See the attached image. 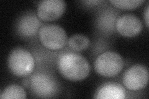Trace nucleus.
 <instances>
[{"mask_svg":"<svg viewBox=\"0 0 149 99\" xmlns=\"http://www.w3.org/2000/svg\"><path fill=\"white\" fill-rule=\"evenodd\" d=\"M60 74L71 81H81L90 74V65L82 55L67 52L60 55L57 64Z\"/></svg>","mask_w":149,"mask_h":99,"instance_id":"f257e3e1","label":"nucleus"},{"mask_svg":"<svg viewBox=\"0 0 149 99\" xmlns=\"http://www.w3.org/2000/svg\"><path fill=\"white\" fill-rule=\"evenodd\" d=\"M8 65L11 72L18 77L30 75L34 69L35 61L29 51L22 48H16L9 53Z\"/></svg>","mask_w":149,"mask_h":99,"instance_id":"f03ea898","label":"nucleus"},{"mask_svg":"<svg viewBox=\"0 0 149 99\" xmlns=\"http://www.w3.org/2000/svg\"><path fill=\"white\" fill-rule=\"evenodd\" d=\"M39 38L43 46L51 50L61 49L68 43L67 34L63 28L52 24L40 27Z\"/></svg>","mask_w":149,"mask_h":99,"instance_id":"7ed1b4c3","label":"nucleus"},{"mask_svg":"<svg viewBox=\"0 0 149 99\" xmlns=\"http://www.w3.org/2000/svg\"><path fill=\"white\" fill-rule=\"evenodd\" d=\"M124 65V60L120 55L108 51L97 56L95 62V69L101 76L113 77L123 70Z\"/></svg>","mask_w":149,"mask_h":99,"instance_id":"20e7f679","label":"nucleus"},{"mask_svg":"<svg viewBox=\"0 0 149 99\" xmlns=\"http://www.w3.org/2000/svg\"><path fill=\"white\" fill-rule=\"evenodd\" d=\"M29 87L36 96L41 98L54 96L58 91V84L51 75L45 73H37L29 80Z\"/></svg>","mask_w":149,"mask_h":99,"instance_id":"39448f33","label":"nucleus"},{"mask_svg":"<svg viewBox=\"0 0 149 99\" xmlns=\"http://www.w3.org/2000/svg\"><path fill=\"white\" fill-rule=\"evenodd\" d=\"M148 81V71L145 66L135 64L124 73L123 82L129 91H137L145 87Z\"/></svg>","mask_w":149,"mask_h":99,"instance_id":"423d86ee","label":"nucleus"},{"mask_svg":"<svg viewBox=\"0 0 149 99\" xmlns=\"http://www.w3.org/2000/svg\"><path fill=\"white\" fill-rule=\"evenodd\" d=\"M67 4L63 0H44L39 3L37 15L40 20L53 21L62 16Z\"/></svg>","mask_w":149,"mask_h":99,"instance_id":"0eeeda50","label":"nucleus"},{"mask_svg":"<svg viewBox=\"0 0 149 99\" xmlns=\"http://www.w3.org/2000/svg\"><path fill=\"white\" fill-rule=\"evenodd\" d=\"M116 30L124 37H132L138 35L142 29V23L139 17L132 14L119 17L115 24Z\"/></svg>","mask_w":149,"mask_h":99,"instance_id":"6e6552de","label":"nucleus"},{"mask_svg":"<svg viewBox=\"0 0 149 99\" xmlns=\"http://www.w3.org/2000/svg\"><path fill=\"white\" fill-rule=\"evenodd\" d=\"M41 22L34 14L22 16L17 24V30L21 36L31 38L36 35L40 28Z\"/></svg>","mask_w":149,"mask_h":99,"instance_id":"1a4fd4ad","label":"nucleus"},{"mask_svg":"<svg viewBox=\"0 0 149 99\" xmlns=\"http://www.w3.org/2000/svg\"><path fill=\"white\" fill-rule=\"evenodd\" d=\"M96 98L123 99L125 98V91L120 84L114 82L106 83L98 89L96 93Z\"/></svg>","mask_w":149,"mask_h":99,"instance_id":"9d476101","label":"nucleus"},{"mask_svg":"<svg viewBox=\"0 0 149 99\" xmlns=\"http://www.w3.org/2000/svg\"><path fill=\"white\" fill-rule=\"evenodd\" d=\"M90 45V40L89 38L83 34L73 35L68 40L69 48L74 51L85 50Z\"/></svg>","mask_w":149,"mask_h":99,"instance_id":"9b49d317","label":"nucleus"},{"mask_svg":"<svg viewBox=\"0 0 149 99\" xmlns=\"http://www.w3.org/2000/svg\"><path fill=\"white\" fill-rule=\"evenodd\" d=\"M27 97L26 92L24 89L17 84H12L8 86L4 89L0 95L1 98L24 99Z\"/></svg>","mask_w":149,"mask_h":99,"instance_id":"f8f14e48","label":"nucleus"},{"mask_svg":"<svg viewBox=\"0 0 149 99\" xmlns=\"http://www.w3.org/2000/svg\"><path fill=\"white\" fill-rule=\"evenodd\" d=\"M110 2L118 8L131 9L141 6L144 1L143 0H111Z\"/></svg>","mask_w":149,"mask_h":99,"instance_id":"ddd939ff","label":"nucleus"},{"mask_svg":"<svg viewBox=\"0 0 149 99\" xmlns=\"http://www.w3.org/2000/svg\"><path fill=\"white\" fill-rule=\"evenodd\" d=\"M148 11H149V8H148V6L147 7L146 9V11L145 13V19H146V26L148 27Z\"/></svg>","mask_w":149,"mask_h":99,"instance_id":"4468645a","label":"nucleus"}]
</instances>
